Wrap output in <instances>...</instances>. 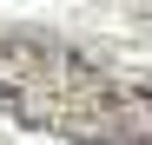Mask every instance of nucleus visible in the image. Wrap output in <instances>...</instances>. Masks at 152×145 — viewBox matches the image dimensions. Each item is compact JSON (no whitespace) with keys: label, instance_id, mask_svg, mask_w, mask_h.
Instances as JSON below:
<instances>
[{"label":"nucleus","instance_id":"f257e3e1","mask_svg":"<svg viewBox=\"0 0 152 145\" xmlns=\"http://www.w3.org/2000/svg\"><path fill=\"white\" fill-rule=\"evenodd\" d=\"M0 112L66 145H152V86L40 27L0 33Z\"/></svg>","mask_w":152,"mask_h":145},{"label":"nucleus","instance_id":"f03ea898","mask_svg":"<svg viewBox=\"0 0 152 145\" xmlns=\"http://www.w3.org/2000/svg\"><path fill=\"white\" fill-rule=\"evenodd\" d=\"M139 20H145V27H152V7H145V13H139Z\"/></svg>","mask_w":152,"mask_h":145}]
</instances>
